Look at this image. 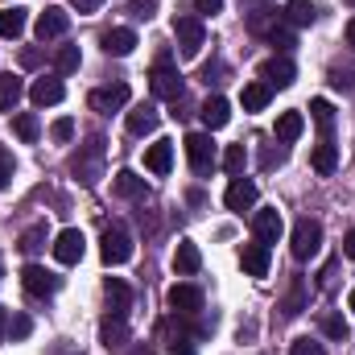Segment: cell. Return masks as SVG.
Listing matches in <instances>:
<instances>
[{"label":"cell","instance_id":"1","mask_svg":"<svg viewBox=\"0 0 355 355\" xmlns=\"http://www.w3.org/2000/svg\"><path fill=\"white\" fill-rule=\"evenodd\" d=\"M289 248H293L297 261H314L318 248H322V223L318 219H297L293 236H289Z\"/></svg>","mask_w":355,"mask_h":355},{"label":"cell","instance_id":"2","mask_svg":"<svg viewBox=\"0 0 355 355\" xmlns=\"http://www.w3.org/2000/svg\"><path fill=\"white\" fill-rule=\"evenodd\" d=\"M186 162H190L194 174H211V170H215L219 153H215L211 132H190V137H186Z\"/></svg>","mask_w":355,"mask_h":355},{"label":"cell","instance_id":"3","mask_svg":"<svg viewBox=\"0 0 355 355\" xmlns=\"http://www.w3.org/2000/svg\"><path fill=\"white\" fill-rule=\"evenodd\" d=\"M99 257L103 265H128L132 261V236L124 227H103V240H99Z\"/></svg>","mask_w":355,"mask_h":355},{"label":"cell","instance_id":"4","mask_svg":"<svg viewBox=\"0 0 355 355\" xmlns=\"http://www.w3.org/2000/svg\"><path fill=\"white\" fill-rule=\"evenodd\" d=\"M71 170H75V178H79L83 186H95V182H99V170H103V141H99V137L87 141V145L75 153Z\"/></svg>","mask_w":355,"mask_h":355},{"label":"cell","instance_id":"5","mask_svg":"<svg viewBox=\"0 0 355 355\" xmlns=\"http://www.w3.org/2000/svg\"><path fill=\"white\" fill-rule=\"evenodd\" d=\"M174 37H178L182 58H194V54L202 50L207 29H202V21H198V17H174Z\"/></svg>","mask_w":355,"mask_h":355},{"label":"cell","instance_id":"6","mask_svg":"<svg viewBox=\"0 0 355 355\" xmlns=\"http://www.w3.org/2000/svg\"><path fill=\"white\" fill-rule=\"evenodd\" d=\"M91 112H99V116H112V112H120V107H128V83H107V87H95L87 95Z\"/></svg>","mask_w":355,"mask_h":355},{"label":"cell","instance_id":"7","mask_svg":"<svg viewBox=\"0 0 355 355\" xmlns=\"http://www.w3.org/2000/svg\"><path fill=\"white\" fill-rule=\"evenodd\" d=\"M71 29V12L67 8H58V4H50L46 12H37V25H33V33H37V42H54V37H62Z\"/></svg>","mask_w":355,"mask_h":355},{"label":"cell","instance_id":"8","mask_svg":"<svg viewBox=\"0 0 355 355\" xmlns=\"http://www.w3.org/2000/svg\"><path fill=\"white\" fill-rule=\"evenodd\" d=\"M83 252H87V240H83V232H79V227L58 232V240H54V261H58V265H79V261H83Z\"/></svg>","mask_w":355,"mask_h":355},{"label":"cell","instance_id":"9","mask_svg":"<svg viewBox=\"0 0 355 355\" xmlns=\"http://www.w3.org/2000/svg\"><path fill=\"white\" fill-rule=\"evenodd\" d=\"M166 302H170V310L182 314V318H190V314H198L202 310V289L198 285H170V293H166Z\"/></svg>","mask_w":355,"mask_h":355},{"label":"cell","instance_id":"10","mask_svg":"<svg viewBox=\"0 0 355 355\" xmlns=\"http://www.w3.org/2000/svg\"><path fill=\"white\" fill-rule=\"evenodd\" d=\"M149 87H153V95H157V99H170V103H178V99H182V75H178L174 67L157 62V67H153V75H149Z\"/></svg>","mask_w":355,"mask_h":355},{"label":"cell","instance_id":"11","mask_svg":"<svg viewBox=\"0 0 355 355\" xmlns=\"http://www.w3.org/2000/svg\"><path fill=\"white\" fill-rule=\"evenodd\" d=\"M223 202H227V211H236V215L252 211V207H257V182H248L244 174H240V178H232V186H227Z\"/></svg>","mask_w":355,"mask_h":355},{"label":"cell","instance_id":"12","mask_svg":"<svg viewBox=\"0 0 355 355\" xmlns=\"http://www.w3.org/2000/svg\"><path fill=\"white\" fill-rule=\"evenodd\" d=\"M21 285H25V293H33V297H50V293L58 289V277L46 272L42 265H25L21 268Z\"/></svg>","mask_w":355,"mask_h":355},{"label":"cell","instance_id":"13","mask_svg":"<svg viewBox=\"0 0 355 355\" xmlns=\"http://www.w3.org/2000/svg\"><path fill=\"white\" fill-rule=\"evenodd\" d=\"M293 79H297V71H293V62L289 58H265L261 62V83L268 87H293Z\"/></svg>","mask_w":355,"mask_h":355},{"label":"cell","instance_id":"14","mask_svg":"<svg viewBox=\"0 0 355 355\" xmlns=\"http://www.w3.org/2000/svg\"><path fill=\"white\" fill-rule=\"evenodd\" d=\"M99 46H103L107 54H116V58H128V54L137 50V33L124 29V25H116V29H103V33H99Z\"/></svg>","mask_w":355,"mask_h":355},{"label":"cell","instance_id":"15","mask_svg":"<svg viewBox=\"0 0 355 355\" xmlns=\"http://www.w3.org/2000/svg\"><path fill=\"white\" fill-rule=\"evenodd\" d=\"M252 232H257V240H261V244H277V240H281V232H285V219H281V211H277V207L257 211V219H252Z\"/></svg>","mask_w":355,"mask_h":355},{"label":"cell","instance_id":"16","mask_svg":"<svg viewBox=\"0 0 355 355\" xmlns=\"http://www.w3.org/2000/svg\"><path fill=\"white\" fill-rule=\"evenodd\" d=\"M170 166H174V141H153V145L145 149V170L157 174V178H166Z\"/></svg>","mask_w":355,"mask_h":355},{"label":"cell","instance_id":"17","mask_svg":"<svg viewBox=\"0 0 355 355\" xmlns=\"http://www.w3.org/2000/svg\"><path fill=\"white\" fill-rule=\"evenodd\" d=\"M202 268V252L194 240H178V252H174V272L178 277H194Z\"/></svg>","mask_w":355,"mask_h":355},{"label":"cell","instance_id":"18","mask_svg":"<svg viewBox=\"0 0 355 355\" xmlns=\"http://www.w3.org/2000/svg\"><path fill=\"white\" fill-rule=\"evenodd\" d=\"M157 120H162V116H157V107H153V103H137V107L128 112V120H124V124H128V132H132V137H149V132L157 128Z\"/></svg>","mask_w":355,"mask_h":355},{"label":"cell","instance_id":"19","mask_svg":"<svg viewBox=\"0 0 355 355\" xmlns=\"http://www.w3.org/2000/svg\"><path fill=\"white\" fill-rule=\"evenodd\" d=\"M103 297H107V310L120 314V318H124L128 306H132V289H128L120 277H107V281H103Z\"/></svg>","mask_w":355,"mask_h":355},{"label":"cell","instance_id":"20","mask_svg":"<svg viewBox=\"0 0 355 355\" xmlns=\"http://www.w3.org/2000/svg\"><path fill=\"white\" fill-rule=\"evenodd\" d=\"M62 95H67L62 79H37V83L29 87V99H33L37 107H54V103H62Z\"/></svg>","mask_w":355,"mask_h":355},{"label":"cell","instance_id":"21","mask_svg":"<svg viewBox=\"0 0 355 355\" xmlns=\"http://www.w3.org/2000/svg\"><path fill=\"white\" fill-rule=\"evenodd\" d=\"M240 265H244V272L248 277H265L268 272V244H244V252H240Z\"/></svg>","mask_w":355,"mask_h":355},{"label":"cell","instance_id":"22","mask_svg":"<svg viewBox=\"0 0 355 355\" xmlns=\"http://www.w3.org/2000/svg\"><path fill=\"white\" fill-rule=\"evenodd\" d=\"M227 120H232V103H227L223 95H211V99L202 103V124L215 132V128H223Z\"/></svg>","mask_w":355,"mask_h":355},{"label":"cell","instance_id":"23","mask_svg":"<svg viewBox=\"0 0 355 355\" xmlns=\"http://www.w3.org/2000/svg\"><path fill=\"white\" fill-rule=\"evenodd\" d=\"M99 339H103V347H124V343H128L124 318H120V314H107V318L99 322Z\"/></svg>","mask_w":355,"mask_h":355},{"label":"cell","instance_id":"24","mask_svg":"<svg viewBox=\"0 0 355 355\" xmlns=\"http://www.w3.org/2000/svg\"><path fill=\"white\" fill-rule=\"evenodd\" d=\"M112 190L120 194V198H145V178L141 174H132V170H120V174L112 178Z\"/></svg>","mask_w":355,"mask_h":355},{"label":"cell","instance_id":"25","mask_svg":"<svg viewBox=\"0 0 355 355\" xmlns=\"http://www.w3.org/2000/svg\"><path fill=\"white\" fill-rule=\"evenodd\" d=\"M268 99H272V87L268 83H244V91H240V103H244V112H265Z\"/></svg>","mask_w":355,"mask_h":355},{"label":"cell","instance_id":"26","mask_svg":"<svg viewBox=\"0 0 355 355\" xmlns=\"http://www.w3.org/2000/svg\"><path fill=\"white\" fill-rule=\"evenodd\" d=\"M314 21H318V8H314L310 0H289V4H285V25L302 29V25H314Z\"/></svg>","mask_w":355,"mask_h":355},{"label":"cell","instance_id":"27","mask_svg":"<svg viewBox=\"0 0 355 355\" xmlns=\"http://www.w3.org/2000/svg\"><path fill=\"white\" fill-rule=\"evenodd\" d=\"M302 128H306V116H302V112H281V116H277V141L289 145V141L302 137Z\"/></svg>","mask_w":355,"mask_h":355},{"label":"cell","instance_id":"28","mask_svg":"<svg viewBox=\"0 0 355 355\" xmlns=\"http://www.w3.org/2000/svg\"><path fill=\"white\" fill-rule=\"evenodd\" d=\"M310 166H314L318 174H335V166H339V149H335L331 141L314 145V153H310Z\"/></svg>","mask_w":355,"mask_h":355},{"label":"cell","instance_id":"29","mask_svg":"<svg viewBox=\"0 0 355 355\" xmlns=\"http://www.w3.org/2000/svg\"><path fill=\"white\" fill-rule=\"evenodd\" d=\"M25 95V83L17 75H0V112H12Z\"/></svg>","mask_w":355,"mask_h":355},{"label":"cell","instance_id":"30","mask_svg":"<svg viewBox=\"0 0 355 355\" xmlns=\"http://www.w3.org/2000/svg\"><path fill=\"white\" fill-rule=\"evenodd\" d=\"M12 132H17L25 145H33V141L42 137V124H37V116H33V112H17V116H12Z\"/></svg>","mask_w":355,"mask_h":355},{"label":"cell","instance_id":"31","mask_svg":"<svg viewBox=\"0 0 355 355\" xmlns=\"http://www.w3.org/2000/svg\"><path fill=\"white\" fill-rule=\"evenodd\" d=\"M25 21H29L25 8H4V12H0V37H12V42H17V37L25 33Z\"/></svg>","mask_w":355,"mask_h":355},{"label":"cell","instance_id":"32","mask_svg":"<svg viewBox=\"0 0 355 355\" xmlns=\"http://www.w3.org/2000/svg\"><path fill=\"white\" fill-rule=\"evenodd\" d=\"M219 162H223V170H227L232 178H240L244 174V166H248V149H244V145H227Z\"/></svg>","mask_w":355,"mask_h":355},{"label":"cell","instance_id":"33","mask_svg":"<svg viewBox=\"0 0 355 355\" xmlns=\"http://www.w3.org/2000/svg\"><path fill=\"white\" fill-rule=\"evenodd\" d=\"M79 62H83L79 46H62V50L54 54V67H58V75H75V71H79Z\"/></svg>","mask_w":355,"mask_h":355},{"label":"cell","instance_id":"34","mask_svg":"<svg viewBox=\"0 0 355 355\" xmlns=\"http://www.w3.org/2000/svg\"><path fill=\"white\" fill-rule=\"evenodd\" d=\"M17 248H21L25 257H33V252H42V248H46V223H33V227H29V232L21 236V244H17Z\"/></svg>","mask_w":355,"mask_h":355},{"label":"cell","instance_id":"35","mask_svg":"<svg viewBox=\"0 0 355 355\" xmlns=\"http://www.w3.org/2000/svg\"><path fill=\"white\" fill-rule=\"evenodd\" d=\"M310 120H314L318 128H331V124H335V107H331L327 99H310Z\"/></svg>","mask_w":355,"mask_h":355},{"label":"cell","instance_id":"36","mask_svg":"<svg viewBox=\"0 0 355 355\" xmlns=\"http://www.w3.org/2000/svg\"><path fill=\"white\" fill-rule=\"evenodd\" d=\"M318 327H322L327 339H347V322H343V314H322Z\"/></svg>","mask_w":355,"mask_h":355},{"label":"cell","instance_id":"37","mask_svg":"<svg viewBox=\"0 0 355 355\" xmlns=\"http://www.w3.org/2000/svg\"><path fill=\"white\" fill-rule=\"evenodd\" d=\"M50 137H54L58 145H67V141L75 137V120H71V116H62V120H54V124H50Z\"/></svg>","mask_w":355,"mask_h":355},{"label":"cell","instance_id":"38","mask_svg":"<svg viewBox=\"0 0 355 355\" xmlns=\"http://www.w3.org/2000/svg\"><path fill=\"white\" fill-rule=\"evenodd\" d=\"M12 170H17V162H12V153H8V149L0 145V190H4L8 182H12Z\"/></svg>","mask_w":355,"mask_h":355},{"label":"cell","instance_id":"39","mask_svg":"<svg viewBox=\"0 0 355 355\" xmlns=\"http://www.w3.org/2000/svg\"><path fill=\"white\" fill-rule=\"evenodd\" d=\"M29 331H33V322H29V314H17V318L8 322V335H12V339H29Z\"/></svg>","mask_w":355,"mask_h":355},{"label":"cell","instance_id":"40","mask_svg":"<svg viewBox=\"0 0 355 355\" xmlns=\"http://www.w3.org/2000/svg\"><path fill=\"white\" fill-rule=\"evenodd\" d=\"M268 42H272V46H293V33H289V25H281V21H277V25L268 29Z\"/></svg>","mask_w":355,"mask_h":355},{"label":"cell","instance_id":"41","mask_svg":"<svg viewBox=\"0 0 355 355\" xmlns=\"http://www.w3.org/2000/svg\"><path fill=\"white\" fill-rule=\"evenodd\" d=\"M293 355H322V343H314V339H293Z\"/></svg>","mask_w":355,"mask_h":355},{"label":"cell","instance_id":"42","mask_svg":"<svg viewBox=\"0 0 355 355\" xmlns=\"http://www.w3.org/2000/svg\"><path fill=\"white\" fill-rule=\"evenodd\" d=\"M21 67H25V71L42 67V50H29V46H25V50H21Z\"/></svg>","mask_w":355,"mask_h":355},{"label":"cell","instance_id":"43","mask_svg":"<svg viewBox=\"0 0 355 355\" xmlns=\"http://www.w3.org/2000/svg\"><path fill=\"white\" fill-rule=\"evenodd\" d=\"M194 8L202 17H215V12H223V0H194Z\"/></svg>","mask_w":355,"mask_h":355},{"label":"cell","instance_id":"44","mask_svg":"<svg viewBox=\"0 0 355 355\" xmlns=\"http://www.w3.org/2000/svg\"><path fill=\"white\" fill-rule=\"evenodd\" d=\"M132 17H153V0H132Z\"/></svg>","mask_w":355,"mask_h":355},{"label":"cell","instance_id":"45","mask_svg":"<svg viewBox=\"0 0 355 355\" xmlns=\"http://www.w3.org/2000/svg\"><path fill=\"white\" fill-rule=\"evenodd\" d=\"M343 257H347V261H355V227L343 236Z\"/></svg>","mask_w":355,"mask_h":355},{"label":"cell","instance_id":"46","mask_svg":"<svg viewBox=\"0 0 355 355\" xmlns=\"http://www.w3.org/2000/svg\"><path fill=\"white\" fill-rule=\"evenodd\" d=\"M71 4H75V8H79V12H95V8H99V4H103V0H71Z\"/></svg>","mask_w":355,"mask_h":355},{"label":"cell","instance_id":"47","mask_svg":"<svg viewBox=\"0 0 355 355\" xmlns=\"http://www.w3.org/2000/svg\"><path fill=\"white\" fill-rule=\"evenodd\" d=\"M347 46H352V50H355V17H352V21H347Z\"/></svg>","mask_w":355,"mask_h":355},{"label":"cell","instance_id":"48","mask_svg":"<svg viewBox=\"0 0 355 355\" xmlns=\"http://www.w3.org/2000/svg\"><path fill=\"white\" fill-rule=\"evenodd\" d=\"M4 331H8V318H4V310H0V339H4Z\"/></svg>","mask_w":355,"mask_h":355},{"label":"cell","instance_id":"49","mask_svg":"<svg viewBox=\"0 0 355 355\" xmlns=\"http://www.w3.org/2000/svg\"><path fill=\"white\" fill-rule=\"evenodd\" d=\"M347 306H352V310H355V289H352V293H347Z\"/></svg>","mask_w":355,"mask_h":355},{"label":"cell","instance_id":"50","mask_svg":"<svg viewBox=\"0 0 355 355\" xmlns=\"http://www.w3.org/2000/svg\"><path fill=\"white\" fill-rule=\"evenodd\" d=\"M248 4H261V0H248Z\"/></svg>","mask_w":355,"mask_h":355},{"label":"cell","instance_id":"51","mask_svg":"<svg viewBox=\"0 0 355 355\" xmlns=\"http://www.w3.org/2000/svg\"><path fill=\"white\" fill-rule=\"evenodd\" d=\"M347 4H352V8H355V0H347Z\"/></svg>","mask_w":355,"mask_h":355},{"label":"cell","instance_id":"52","mask_svg":"<svg viewBox=\"0 0 355 355\" xmlns=\"http://www.w3.org/2000/svg\"><path fill=\"white\" fill-rule=\"evenodd\" d=\"M0 268H4V265H0Z\"/></svg>","mask_w":355,"mask_h":355}]
</instances>
